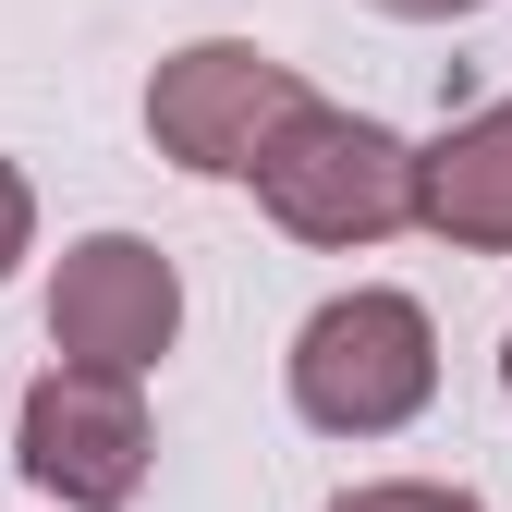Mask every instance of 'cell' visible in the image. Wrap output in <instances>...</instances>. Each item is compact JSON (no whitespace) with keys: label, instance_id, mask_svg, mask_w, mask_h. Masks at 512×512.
<instances>
[{"label":"cell","instance_id":"obj_1","mask_svg":"<svg viewBox=\"0 0 512 512\" xmlns=\"http://www.w3.org/2000/svg\"><path fill=\"white\" fill-rule=\"evenodd\" d=\"M244 183L269 196V220L293 244H378V232L415 220V147L391 122H366V110H330V98H305L281 135L256 147Z\"/></svg>","mask_w":512,"mask_h":512},{"label":"cell","instance_id":"obj_2","mask_svg":"<svg viewBox=\"0 0 512 512\" xmlns=\"http://www.w3.org/2000/svg\"><path fill=\"white\" fill-rule=\"evenodd\" d=\"M439 391V330L415 293H342L293 330V415L330 439H391Z\"/></svg>","mask_w":512,"mask_h":512},{"label":"cell","instance_id":"obj_3","mask_svg":"<svg viewBox=\"0 0 512 512\" xmlns=\"http://www.w3.org/2000/svg\"><path fill=\"white\" fill-rule=\"evenodd\" d=\"M293 110H305V74H293V61L244 49V37H196V49H171V61H159V86H147V135H159L171 171L244 183L256 147H269Z\"/></svg>","mask_w":512,"mask_h":512},{"label":"cell","instance_id":"obj_4","mask_svg":"<svg viewBox=\"0 0 512 512\" xmlns=\"http://www.w3.org/2000/svg\"><path fill=\"white\" fill-rule=\"evenodd\" d=\"M25 476L61 512H122L147 488V403L122 366H49L25 391Z\"/></svg>","mask_w":512,"mask_h":512},{"label":"cell","instance_id":"obj_5","mask_svg":"<svg viewBox=\"0 0 512 512\" xmlns=\"http://www.w3.org/2000/svg\"><path fill=\"white\" fill-rule=\"evenodd\" d=\"M183 330V281H171V256L147 232H86L74 256H61V281H49V342L61 366H122V378H147Z\"/></svg>","mask_w":512,"mask_h":512},{"label":"cell","instance_id":"obj_6","mask_svg":"<svg viewBox=\"0 0 512 512\" xmlns=\"http://www.w3.org/2000/svg\"><path fill=\"white\" fill-rule=\"evenodd\" d=\"M415 220L464 256H512V98L464 110L439 147H415Z\"/></svg>","mask_w":512,"mask_h":512},{"label":"cell","instance_id":"obj_7","mask_svg":"<svg viewBox=\"0 0 512 512\" xmlns=\"http://www.w3.org/2000/svg\"><path fill=\"white\" fill-rule=\"evenodd\" d=\"M330 512H488V500H476V488H415V476H403V488H342Z\"/></svg>","mask_w":512,"mask_h":512},{"label":"cell","instance_id":"obj_8","mask_svg":"<svg viewBox=\"0 0 512 512\" xmlns=\"http://www.w3.org/2000/svg\"><path fill=\"white\" fill-rule=\"evenodd\" d=\"M25 232H37V196H25V171L0 159V281H13V256H25Z\"/></svg>","mask_w":512,"mask_h":512},{"label":"cell","instance_id":"obj_9","mask_svg":"<svg viewBox=\"0 0 512 512\" xmlns=\"http://www.w3.org/2000/svg\"><path fill=\"white\" fill-rule=\"evenodd\" d=\"M378 13H403V25H464L476 0H378Z\"/></svg>","mask_w":512,"mask_h":512},{"label":"cell","instance_id":"obj_10","mask_svg":"<svg viewBox=\"0 0 512 512\" xmlns=\"http://www.w3.org/2000/svg\"><path fill=\"white\" fill-rule=\"evenodd\" d=\"M500 391H512V342H500Z\"/></svg>","mask_w":512,"mask_h":512}]
</instances>
